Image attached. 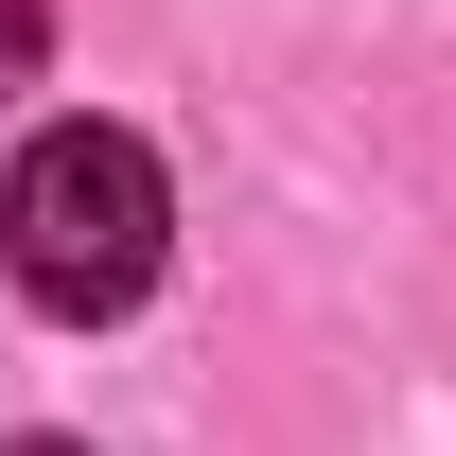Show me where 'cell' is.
I'll return each instance as SVG.
<instances>
[{
    "label": "cell",
    "instance_id": "cell-1",
    "mask_svg": "<svg viewBox=\"0 0 456 456\" xmlns=\"http://www.w3.org/2000/svg\"><path fill=\"white\" fill-rule=\"evenodd\" d=\"M0 246H18V298L88 334V316H123V298L159 281L175 193H159V159H141L123 123H36L18 175H0Z\"/></svg>",
    "mask_w": 456,
    "mask_h": 456
},
{
    "label": "cell",
    "instance_id": "cell-2",
    "mask_svg": "<svg viewBox=\"0 0 456 456\" xmlns=\"http://www.w3.org/2000/svg\"><path fill=\"white\" fill-rule=\"evenodd\" d=\"M36 53H53V0H0V88H36Z\"/></svg>",
    "mask_w": 456,
    "mask_h": 456
},
{
    "label": "cell",
    "instance_id": "cell-3",
    "mask_svg": "<svg viewBox=\"0 0 456 456\" xmlns=\"http://www.w3.org/2000/svg\"><path fill=\"white\" fill-rule=\"evenodd\" d=\"M0 456H88V439H0Z\"/></svg>",
    "mask_w": 456,
    "mask_h": 456
}]
</instances>
